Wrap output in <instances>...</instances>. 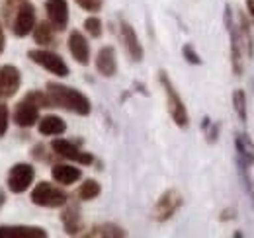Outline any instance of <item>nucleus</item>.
Instances as JSON below:
<instances>
[{
  "label": "nucleus",
  "mask_w": 254,
  "mask_h": 238,
  "mask_svg": "<svg viewBox=\"0 0 254 238\" xmlns=\"http://www.w3.org/2000/svg\"><path fill=\"white\" fill-rule=\"evenodd\" d=\"M51 176L61 185H70L82 178V172H80V168L70 166V164H55L51 168Z\"/></svg>",
  "instance_id": "a211bd4d"
},
{
  "label": "nucleus",
  "mask_w": 254,
  "mask_h": 238,
  "mask_svg": "<svg viewBox=\"0 0 254 238\" xmlns=\"http://www.w3.org/2000/svg\"><path fill=\"white\" fill-rule=\"evenodd\" d=\"M201 129L205 131L207 143H215V141H217V137H219V123L211 121L209 118H203V123H201Z\"/></svg>",
  "instance_id": "bb28decb"
},
{
  "label": "nucleus",
  "mask_w": 254,
  "mask_h": 238,
  "mask_svg": "<svg viewBox=\"0 0 254 238\" xmlns=\"http://www.w3.org/2000/svg\"><path fill=\"white\" fill-rule=\"evenodd\" d=\"M10 2H22V0H10Z\"/></svg>",
  "instance_id": "72a5a7b5"
},
{
  "label": "nucleus",
  "mask_w": 254,
  "mask_h": 238,
  "mask_svg": "<svg viewBox=\"0 0 254 238\" xmlns=\"http://www.w3.org/2000/svg\"><path fill=\"white\" fill-rule=\"evenodd\" d=\"M28 57L35 62V64H39V66H43L45 70H49L51 74H55V76H68V66H66V62H64L57 53H51V51H45V49H32L30 53H28Z\"/></svg>",
  "instance_id": "423d86ee"
},
{
  "label": "nucleus",
  "mask_w": 254,
  "mask_h": 238,
  "mask_svg": "<svg viewBox=\"0 0 254 238\" xmlns=\"http://www.w3.org/2000/svg\"><path fill=\"white\" fill-rule=\"evenodd\" d=\"M239 20H241V28H239L241 43L247 47L249 55H253L254 45H253V33H251V24H249V20H247V16H245V14H241V16H239Z\"/></svg>",
  "instance_id": "b1692460"
},
{
  "label": "nucleus",
  "mask_w": 254,
  "mask_h": 238,
  "mask_svg": "<svg viewBox=\"0 0 254 238\" xmlns=\"http://www.w3.org/2000/svg\"><path fill=\"white\" fill-rule=\"evenodd\" d=\"M96 70L106 76V78H112L116 76L118 72V59H116V49L112 45H106L98 51L96 55Z\"/></svg>",
  "instance_id": "2eb2a0df"
},
{
  "label": "nucleus",
  "mask_w": 254,
  "mask_h": 238,
  "mask_svg": "<svg viewBox=\"0 0 254 238\" xmlns=\"http://www.w3.org/2000/svg\"><path fill=\"white\" fill-rule=\"evenodd\" d=\"M159 82H160V86H162V90H164V94H166V106H168V114H170L172 121H174L180 129H186V127L190 125L188 110H186L184 100L180 98L178 90L174 88L170 76H168L164 70H160L159 72Z\"/></svg>",
  "instance_id": "f03ea898"
},
{
  "label": "nucleus",
  "mask_w": 254,
  "mask_h": 238,
  "mask_svg": "<svg viewBox=\"0 0 254 238\" xmlns=\"http://www.w3.org/2000/svg\"><path fill=\"white\" fill-rule=\"evenodd\" d=\"M239 164V174H241V179H243V183H245V189H247V193L251 195V199H253V205H254V183L251 176H249V166H245V164H241V162H237Z\"/></svg>",
  "instance_id": "cd10ccee"
},
{
  "label": "nucleus",
  "mask_w": 254,
  "mask_h": 238,
  "mask_svg": "<svg viewBox=\"0 0 254 238\" xmlns=\"http://www.w3.org/2000/svg\"><path fill=\"white\" fill-rule=\"evenodd\" d=\"M74 2L86 12H100L104 6V0H74Z\"/></svg>",
  "instance_id": "c756f323"
},
{
  "label": "nucleus",
  "mask_w": 254,
  "mask_h": 238,
  "mask_svg": "<svg viewBox=\"0 0 254 238\" xmlns=\"http://www.w3.org/2000/svg\"><path fill=\"white\" fill-rule=\"evenodd\" d=\"M84 237H88V238H122V237H127V233L122 229V227L114 225V223H104V225H96V227H92L88 233H84Z\"/></svg>",
  "instance_id": "aec40b11"
},
{
  "label": "nucleus",
  "mask_w": 254,
  "mask_h": 238,
  "mask_svg": "<svg viewBox=\"0 0 254 238\" xmlns=\"http://www.w3.org/2000/svg\"><path fill=\"white\" fill-rule=\"evenodd\" d=\"M4 51V30H2V24H0V55Z\"/></svg>",
  "instance_id": "473e14b6"
},
{
  "label": "nucleus",
  "mask_w": 254,
  "mask_h": 238,
  "mask_svg": "<svg viewBox=\"0 0 254 238\" xmlns=\"http://www.w3.org/2000/svg\"><path fill=\"white\" fill-rule=\"evenodd\" d=\"M0 238H47V231L30 225H10L0 227Z\"/></svg>",
  "instance_id": "dca6fc26"
},
{
  "label": "nucleus",
  "mask_w": 254,
  "mask_h": 238,
  "mask_svg": "<svg viewBox=\"0 0 254 238\" xmlns=\"http://www.w3.org/2000/svg\"><path fill=\"white\" fill-rule=\"evenodd\" d=\"M120 35H122V41H124V47H126L127 55L131 57V60L135 62H141L143 60V45L137 37V31L133 30L131 24H127L126 20L120 22Z\"/></svg>",
  "instance_id": "9b49d317"
},
{
  "label": "nucleus",
  "mask_w": 254,
  "mask_h": 238,
  "mask_svg": "<svg viewBox=\"0 0 254 238\" xmlns=\"http://www.w3.org/2000/svg\"><path fill=\"white\" fill-rule=\"evenodd\" d=\"M39 133L41 135H47V137H57V135H63L66 131V123L57 116H45V118L39 119V125H37Z\"/></svg>",
  "instance_id": "6ab92c4d"
},
{
  "label": "nucleus",
  "mask_w": 254,
  "mask_h": 238,
  "mask_svg": "<svg viewBox=\"0 0 254 238\" xmlns=\"http://www.w3.org/2000/svg\"><path fill=\"white\" fill-rule=\"evenodd\" d=\"M223 22H225V28H227V33H229V41H231V66H233V74L235 76H243V68H245V64H243V43H241L239 28L235 26L233 10H231L229 4L225 6Z\"/></svg>",
  "instance_id": "7ed1b4c3"
},
{
  "label": "nucleus",
  "mask_w": 254,
  "mask_h": 238,
  "mask_svg": "<svg viewBox=\"0 0 254 238\" xmlns=\"http://www.w3.org/2000/svg\"><path fill=\"white\" fill-rule=\"evenodd\" d=\"M32 203L39 207H63L68 203V195L64 193L61 187H57L55 183L49 181H39L32 191Z\"/></svg>",
  "instance_id": "20e7f679"
},
{
  "label": "nucleus",
  "mask_w": 254,
  "mask_h": 238,
  "mask_svg": "<svg viewBox=\"0 0 254 238\" xmlns=\"http://www.w3.org/2000/svg\"><path fill=\"white\" fill-rule=\"evenodd\" d=\"M47 96L53 104V108H63L70 114L76 116H90L92 112V104L88 100V96H84L80 90L64 86V84H57V82H49L47 84Z\"/></svg>",
  "instance_id": "f257e3e1"
},
{
  "label": "nucleus",
  "mask_w": 254,
  "mask_h": 238,
  "mask_svg": "<svg viewBox=\"0 0 254 238\" xmlns=\"http://www.w3.org/2000/svg\"><path fill=\"white\" fill-rule=\"evenodd\" d=\"M84 30H86V33H88L90 37L98 39V37L102 35V31H104V28H102V20H100L98 16L86 18V20H84Z\"/></svg>",
  "instance_id": "393cba45"
},
{
  "label": "nucleus",
  "mask_w": 254,
  "mask_h": 238,
  "mask_svg": "<svg viewBox=\"0 0 254 238\" xmlns=\"http://www.w3.org/2000/svg\"><path fill=\"white\" fill-rule=\"evenodd\" d=\"M8 123H10V112L6 104H0V139L6 135L8 131Z\"/></svg>",
  "instance_id": "c85d7f7f"
},
{
  "label": "nucleus",
  "mask_w": 254,
  "mask_h": 238,
  "mask_svg": "<svg viewBox=\"0 0 254 238\" xmlns=\"http://www.w3.org/2000/svg\"><path fill=\"white\" fill-rule=\"evenodd\" d=\"M68 51L74 57L78 64H88L90 62V45L86 41V37L78 30H72L68 35Z\"/></svg>",
  "instance_id": "ddd939ff"
},
{
  "label": "nucleus",
  "mask_w": 254,
  "mask_h": 238,
  "mask_svg": "<svg viewBox=\"0 0 254 238\" xmlns=\"http://www.w3.org/2000/svg\"><path fill=\"white\" fill-rule=\"evenodd\" d=\"M22 84V74L18 66L14 64H4L0 68V100L14 98Z\"/></svg>",
  "instance_id": "9d476101"
},
{
  "label": "nucleus",
  "mask_w": 254,
  "mask_h": 238,
  "mask_svg": "<svg viewBox=\"0 0 254 238\" xmlns=\"http://www.w3.org/2000/svg\"><path fill=\"white\" fill-rule=\"evenodd\" d=\"M180 207H182V195L176 189H166L159 199H157V203H155L153 217H155V221L164 223V221L172 219Z\"/></svg>",
  "instance_id": "0eeeda50"
},
{
  "label": "nucleus",
  "mask_w": 254,
  "mask_h": 238,
  "mask_svg": "<svg viewBox=\"0 0 254 238\" xmlns=\"http://www.w3.org/2000/svg\"><path fill=\"white\" fill-rule=\"evenodd\" d=\"M247 10H249V14L254 18V0H247Z\"/></svg>",
  "instance_id": "2f4dec72"
},
{
  "label": "nucleus",
  "mask_w": 254,
  "mask_h": 238,
  "mask_svg": "<svg viewBox=\"0 0 254 238\" xmlns=\"http://www.w3.org/2000/svg\"><path fill=\"white\" fill-rule=\"evenodd\" d=\"M45 12L49 24L57 31H63L68 26V4L66 0H47L45 2Z\"/></svg>",
  "instance_id": "f8f14e48"
},
{
  "label": "nucleus",
  "mask_w": 254,
  "mask_h": 238,
  "mask_svg": "<svg viewBox=\"0 0 254 238\" xmlns=\"http://www.w3.org/2000/svg\"><path fill=\"white\" fill-rule=\"evenodd\" d=\"M37 24V18H35V6L28 0H22V4L18 6V12H16V18H14V33L18 37H26L30 35Z\"/></svg>",
  "instance_id": "1a4fd4ad"
},
{
  "label": "nucleus",
  "mask_w": 254,
  "mask_h": 238,
  "mask_svg": "<svg viewBox=\"0 0 254 238\" xmlns=\"http://www.w3.org/2000/svg\"><path fill=\"white\" fill-rule=\"evenodd\" d=\"M26 98H28V100H32L37 108H53V104H51V100H49L47 92L32 90V92H28V94H26Z\"/></svg>",
  "instance_id": "a878e982"
},
{
  "label": "nucleus",
  "mask_w": 254,
  "mask_h": 238,
  "mask_svg": "<svg viewBox=\"0 0 254 238\" xmlns=\"http://www.w3.org/2000/svg\"><path fill=\"white\" fill-rule=\"evenodd\" d=\"M33 39L37 45H51L55 39V28L49 22H39L33 28Z\"/></svg>",
  "instance_id": "412c9836"
},
{
  "label": "nucleus",
  "mask_w": 254,
  "mask_h": 238,
  "mask_svg": "<svg viewBox=\"0 0 254 238\" xmlns=\"http://www.w3.org/2000/svg\"><path fill=\"white\" fill-rule=\"evenodd\" d=\"M182 55H184V59L188 60L190 64H201V57L195 53V49L191 47L190 43H186V45L182 47Z\"/></svg>",
  "instance_id": "7c9ffc66"
},
{
  "label": "nucleus",
  "mask_w": 254,
  "mask_h": 238,
  "mask_svg": "<svg viewBox=\"0 0 254 238\" xmlns=\"http://www.w3.org/2000/svg\"><path fill=\"white\" fill-rule=\"evenodd\" d=\"M100 193H102V187H100V183H98L96 179H86L84 183H80V187H78V191H76V195H78L82 201H92Z\"/></svg>",
  "instance_id": "4be33fe9"
},
{
  "label": "nucleus",
  "mask_w": 254,
  "mask_h": 238,
  "mask_svg": "<svg viewBox=\"0 0 254 238\" xmlns=\"http://www.w3.org/2000/svg\"><path fill=\"white\" fill-rule=\"evenodd\" d=\"M51 149H53L55 154H59L61 158H66L70 162H78L82 166H88V164L94 162V156L90 152H84L82 149H78L76 143L66 141V139H55L51 143Z\"/></svg>",
  "instance_id": "6e6552de"
},
{
  "label": "nucleus",
  "mask_w": 254,
  "mask_h": 238,
  "mask_svg": "<svg viewBox=\"0 0 254 238\" xmlns=\"http://www.w3.org/2000/svg\"><path fill=\"white\" fill-rule=\"evenodd\" d=\"M233 108H235L239 119H241L243 123H247L249 112H247V94H245V90L237 88L233 92Z\"/></svg>",
  "instance_id": "5701e85b"
},
{
  "label": "nucleus",
  "mask_w": 254,
  "mask_h": 238,
  "mask_svg": "<svg viewBox=\"0 0 254 238\" xmlns=\"http://www.w3.org/2000/svg\"><path fill=\"white\" fill-rule=\"evenodd\" d=\"M14 121H16L18 127H26V129L33 127L39 121V108L33 104L32 100L24 98L14 110Z\"/></svg>",
  "instance_id": "4468645a"
},
{
  "label": "nucleus",
  "mask_w": 254,
  "mask_h": 238,
  "mask_svg": "<svg viewBox=\"0 0 254 238\" xmlns=\"http://www.w3.org/2000/svg\"><path fill=\"white\" fill-rule=\"evenodd\" d=\"M61 221H63L64 233H66L68 237H78L80 231L84 229L82 217H80V209L76 207L74 203H70L68 207L64 209L63 215H61Z\"/></svg>",
  "instance_id": "f3484780"
},
{
  "label": "nucleus",
  "mask_w": 254,
  "mask_h": 238,
  "mask_svg": "<svg viewBox=\"0 0 254 238\" xmlns=\"http://www.w3.org/2000/svg\"><path fill=\"white\" fill-rule=\"evenodd\" d=\"M33 178H35V170H33L32 164L18 162V164H14L10 168L6 183H8V189L12 193H24L33 183Z\"/></svg>",
  "instance_id": "39448f33"
}]
</instances>
